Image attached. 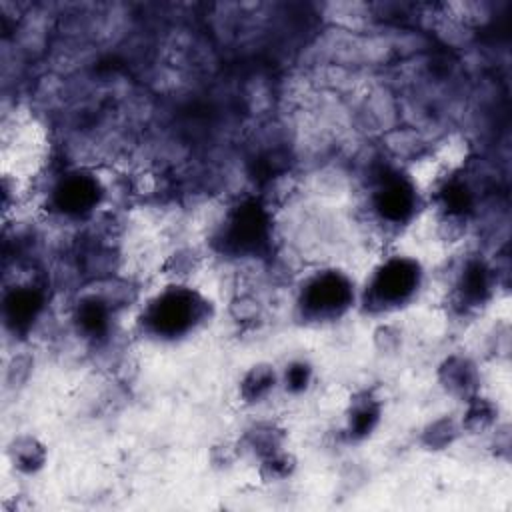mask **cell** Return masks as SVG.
<instances>
[{"label": "cell", "mask_w": 512, "mask_h": 512, "mask_svg": "<svg viewBox=\"0 0 512 512\" xmlns=\"http://www.w3.org/2000/svg\"><path fill=\"white\" fill-rule=\"evenodd\" d=\"M60 192H62V206L66 202L70 210H82L94 200V186L80 178L70 180L66 186H62Z\"/></svg>", "instance_id": "4"}, {"label": "cell", "mask_w": 512, "mask_h": 512, "mask_svg": "<svg viewBox=\"0 0 512 512\" xmlns=\"http://www.w3.org/2000/svg\"><path fill=\"white\" fill-rule=\"evenodd\" d=\"M192 318H194V304H192V298H186L184 294H168L156 306H152V312H150V322L160 332H166V334L182 332Z\"/></svg>", "instance_id": "3"}, {"label": "cell", "mask_w": 512, "mask_h": 512, "mask_svg": "<svg viewBox=\"0 0 512 512\" xmlns=\"http://www.w3.org/2000/svg\"><path fill=\"white\" fill-rule=\"evenodd\" d=\"M416 268L406 260H392L378 272L374 280V294L384 302H398L416 288Z\"/></svg>", "instance_id": "1"}, {"label": "cell", "mask_w": 512, "mask_h": 512, "mask_svg": "<svg viewBox=\"0 0 512 512\" xmlns=\"http://www.w3.org/2000/svg\"><path fill=\"white\" fill-rule=\"evenodd\" d=\"M348 296H350V288L342 276L324 274V276H318L308 286L304 304L316 314H326V312H336L340 306H344Z\"/></svg>", "instance_id": "2"}]
</instances>
